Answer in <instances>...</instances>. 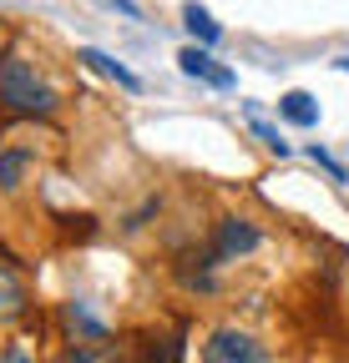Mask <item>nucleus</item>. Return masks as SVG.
<instances>
[{
  "label": "nucleus",
  "instance_id": "obj_1",
  "mask_svg": "<svg viewBox=\"0 0 349 363\" xmlns=\"http://www.w3.org/2000/svg\"><path fill=\"white\" fill-rule=\"evenodd\" d=\"M56 86L41 76L26 56H6L0 61V106H11L21 116H51L56 111Z\"/></svg>",
  "mask_w": 349,
  "mask_h": 363
},
{
  "label": "nucleus",
  "instance_id": "obj_2",
  "mask_svg": "<svg viewBox=\"0 0 349 363\" xmlns=\"http://www.w3.org/2000/svg\"><path fill=\"white\" fill-rule=\"evenodd\" d=\"M208 358H213V363H269V353H264V348H258L248 333H233V328L213 333Z\"/></svg>",
  "mask_w": 349,
  "mask_h": 363
},
{
  "label": "nucleus",
  "instance_id": "obj_3",
  "mask_svg": "<svg viewBox=\"0 0 349 363\" xmlns=\"http://www.w3.org/2000/svg\"><path fill=\"white\" fill-rule=\"evenodd\" d=\"M31 172H36V152H31L26 142L0 147V192H6V197H16V192L26 187Z\"/></svg>",
  "mask_w": 349,
  "mask_h": 363
},
{
  "label": "nucleus",
  "instance_id": "obj_4",
  "mask_svg": "<svg viewBox=\"0 0 349 363\" xmlns=\"http://www.w3.org/2000/svg\"><path fill=\"white\" fill-rule=\"evenodd\" d=\"M258 247V227L243 222V217H228L223 227H218V242H213V262H228L238 252H253Z\"/></svg>",
  "mask_w": 349,
  "mask_h": 363
},
{
  "label": "nucleus",
  "instance_id": "obj_5",
  "mask_svg": "<svg viewBox=\"0 0 349 363\" xmlns=\"http://www.w3.org/2000/svg\"><path fill=\"white\" fill-rule=\"evenodd\" d=\"M178 66H183L188 76H203L208 86H233V71H228V66H218V61L208 56V45H188V51L178 56Z\"/></svg>",
  "mask_w": 349,
  "mask_h": 363
},
{
  "label": "nucleus",
  "instance_id": "obj_6",
  "mask_svg": "<svg viewBox=\"0 0 349 363\" xmlns=\"http://www.w3.org/2000/svg\"><path fill=\"white\" fill-rule=\"evenodd\" d=\"M76 61H86V66H92V71H102V76H112L117 86H127V91H142V81L132 76V71H127L122 61H112L107 51H92V45H86V51H76Z\"/></svg>",
  "mask_w": 349,
  "mask_h": 363
},
{
  "label": "nucleus",
  "instance_id": "obj_7",
  "mask_svg": "<svg viewBox=\"0 0 349 363\" xmlns=\"http://www.w3.org/2000/svg\"><path fill=\"white\" fill-rule=\"evenodd\" d=\"M21 313H26V283L11 267H0V323H11V318H21Z\"/></svg>",
  "mask_w": 349,
  "mask_h": 363
},
{
  "label": "nucleus",
  "instance_id": "obj_8",
  "mask_svg": "<svg viewBox=\"0 0 349 363\" xmlns=\"http://www.w3.org/2000/svg\"><path fill=\"white\" fill-rule=\"evenodd\" d=\"M279 111H284L294 126H314V121H319V106H314L309 91H289V96L279 101Z\"/></svg>",
  "mask_w": 349,
  "mask_h": 363
},
{
  "label": "nucleus",
  "instance_id": "obj_9",
  "mask_svg": "<svg viewBox=\"0 0 349 363\" xmlns=\"http://www.w3.org/2000/svg\"><path fill=\"white\" fill-rule=\"evenodd\" d=\"M183 21H188V30H193V35H198L203 45H213L218 35H223V30H218V21H213V16H208L203 6H188V11H183Z\"/></svg>",
  "mask_w": 349,
  "mask_h": 363
},
{
  "label": "nucleus",
  "instance_id": "obj_10",
  "mask_svg": "<svg viewBox=\"0 0 349 363\" xmlns=\"http://www.w3.org/2000/svg\"><path fill=\"white\" fill-rule=\"evenodd\" d=\"M253 131H258V136H264V147H274V152H279V157H284V152H289V142H284V136H279V131H274V126H269V121H258V116H253Z\"/></svg>",
  "mask_w": 349,
  "mask_h": 363
},
{
  "label": "nucleus",
  "instance_id": "obj_11",
  "mask_svg": "<svg viewBox=\"0 0 349 363\" xmlns=\"http://www.w3.org/2000/svg\"><path fill=\"white\" fill-rule=\"evenodd\" d=\"M6 363H26V353H21V348H11V353H6Z\"/></svg>",
  "mask_w": 349,
  "mask_h": 363
}]
</instances>
